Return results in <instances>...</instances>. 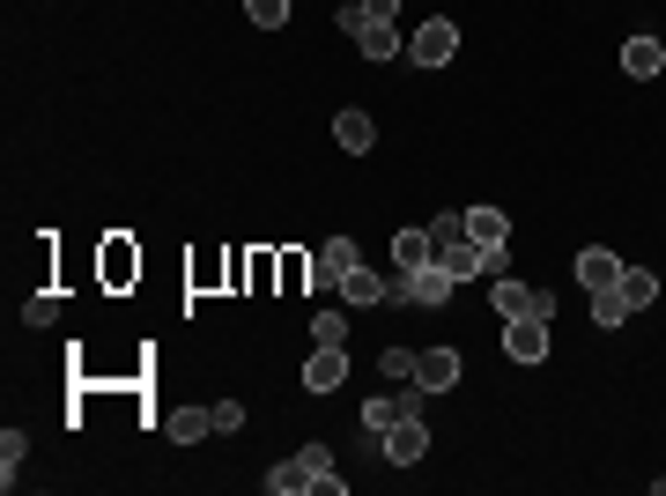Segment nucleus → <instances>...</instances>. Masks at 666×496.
I'll list each match as a JSON object with an SVG mask.
<instances>
[{
  "label": "nucleus",
  "mask_w": 666,
  "mask_h": 496,
  "mask_svg": "<svg viewBox=\"0 0 666 496\" xmlns=\"http://www.w3.org/2000/svg\"><path fill=\"white\" fill-rule=\"evenodd\" d=\"M23 319H30V326H52V319H60V297H30Z\"/></svg>",
  "instance_id": "nucleus-29"
},
{
  "label": "nucleus",
  "mask_w": 666,
  "mask_h": 496,
  "mask_svg": "<svg viewBox=\"0 0 666 496\" xmlns=\"http://www.w3.org/2000/svg\"><path fill=\"white\" fill-rule=\"evenodd\" d=\"M341 386H348V348L304 356V393H341Z\"/></svg>",
  "instance_id": "nucleus-7"
},
{
  "label": "nucleus",
  "mask_w": 666,
  "mask_h": 496,
  "mask_svg": "<svg viewBox=\"0 0 666 496\" xmlns=\"http://www.w3.org/2000/svg\"><path fill=\"white\" fill-rule=\"evenodd\" d=\"M356 45H363V60H393V52H400V38H393V23H370V15H363Z\"/></svg>",
  "instance_id": "nucleus-19"
},
{
  "label": "nucleus",
  "mask_w": 666,
  "mask_h": 496,
  "mask_svg": "<svg viewBox=\"0 0 666 496\" xmlns=\"http://www.w3.org/2000/svg\"><path fill=\"white\" fill-rule=\"evenodd\" d=\"M267 489H274V496H304V489H319V482L304 474V460H282V467L267 474Z\"/></svg>",
  "instance_id": "nucleus-22"
},
{
  "label": "nucleus",
  "mask_w": 666,
  "mask_h": 496,
  "mask_svg": "<svg viewBox=\"0 0 666 496\" xmlns=\"http://www.w3.org/2000/svg\"><path fill=\"white\" fill-rule=\"evenodd\" d=\"M415 378L430 393H452L459 386V348H415Z\"/></svg>",
  "instance_id": "nucleus-8"
},
{
  "label": "nucleus",
  "mask_w": 666,
  "mask_h": 496,
  "mask_svg": "<svg viewBox=\"0 0 666 496\" xmlns=\"http://www.w3.org/2000/svg\"><path fill=\"white\" fill-rule=\"evenodd\" d=\"M134 274H141V252L126 245V238H112V245H104V282H112V289H126Z\"/></svg>",
  "instance_id": "nucleus-17"
},
{
  "label": "nucleus",
  "mask_w": 666,
  "mask_h": 496,
  "mask_svg": "<svg viewBox=\"0 0 666 496\" xmlns=\"http://www.w3.org/2000/svg\"><path fill=\"white\" fill-rule=\"evenodd\" d=\"M215 430H245V400H215Z\"/></svg>",
  "instance_id": "nucleus-30"
},
{
  "label": "nucleus",
  "mask_w": 666,
  "mask_h": 496,
  "mask_svg": "<svg viewBox=\"0 0 666 496\" xmlns=\"http://www.w3.org/2000/svg\"><path fill=\"white\" fill-rule=\"evenodd\" d=\"M334 141H341L348 156H370V149H378V126H370V112H341V119H334Z\"/></svg>",
  "instance_id": "nucleus-13"
},
{
  "label": "nucleus",
  "mask_w": 666,
  "mask_h": 496,
  "mask_svg": "<svg viewBox=\"0 0 666 496\" xmlns=\"http://www.w3.org/2000/svg\"><path fill=\"white\" fill-rule=\"evenodd\" d=\"M430 260H437V238H430V230H400V238H393V267L400 274H415V267H430Z\"/></svg>",
  "instance_id": "nucleus-12"
},
{
  "label": "nucleus",
  "mask_w": 666,
  "mask_h": 496,
  "mask_svg": "<svg viewBox=\"0 0 666 496\" xmlns=\"http://www.w3.org/2000/svg\"><path fill=\"white\" fill-rule=\"evenodd\" d=\"M489 304H496V312H504V319H548V312H556V304H548L541 289H526V282H511V274H496Z\"/></svg>",
  "instance_id": "nucleus-5"
},
{
  "label": "nucleus",
  "mask_w": 666,
  "mask_h": 496,
  "mask_svg": "<svg viewBox=\"0 0 666 496\" xmlns=\"http://www.w3.org/2000/svg\"><path fill=\"white\" fill-rule=\"evenodd\" d=\"M311 348H348V312H311Z\"/></svg>",
  "instance_id": "nucleus-20"
},
{
  "label": "nucleus",
  "mask_w": 666,
  "mask_h": 496,
  "mask_svg": "<svg viewBox=\"0 0 666 496\" xmlns=\"http://www.w3.org/2000/svg\"><path fill=\"white\" fill-rule=\"evenodd\" d=\"M504 356H511V363H541L548 356V319H504Z\"/></svg>",
  "instance_id": "nucleus-6"
},
{
  "label": "nucleus",
  "mask_w": 666,
  "mask_h": 496,
  "mask_svg": "<svg viewBox=\"0 0 666 496\" xmlns=\"http://www.w3.org/2000/svg\"><path fill=\"white\" fill-rule=\"evenodd\" d=\"M622 67H630L637 82H652L666 67V45H659V38H630V45H622Z\"/></svg>",
  "instance_id": "nucleus-15"
},
{
  "label": "nucleus",
  "mask_w": 666,
  "mask_h": 496,
  "mask_svg": "<svg viewBox=\"0 0 666 496\" xmlns=\"http://www.w3.org/2000/svg\"><path fill=\"white\" fill-rule=\"evenodd\" d=\"M356 8H363L370 23H393V15H400V0H356Z\"/></svg>",
  "instance_id": "nucleus-32"
},
{
  "label": "nucleus",
  "mask_w": 666,
  "mask_h": 496,
  "mask_svg": "<svg viewBox=\"0 0 666 496\" xmlns=\"http://www.w3.org/2000/svg\"><path fill=\"white\" fill-rule=\"evenodd\" d=\"M208 430H215V408H171V415H163V437H171V445H200Z\"/></svg>",
  "instance_id": "nucleus-10"
},
{
  "label": "nucleus",
  "mask_w": 666,
  "mask_h": 496,
  "mask_svg": "<svg viewBox=\"0 0 666 496\" xmlns=\"http://www.w3.org/2000/svg\"><path fill=\"white\" fill-rule=\"evenodd\" d=\"M23 460H30V437H23V430H8V437H0V467H8V482H15Z\"/></svg>",
  "instance_id": "nucleus-26"
},
{
  "label": "nucleus",
  "mask_w": 666,
  "mask_h": 496,
  "mask_svg": "<svg viewBox=\"0 0 666 496\" xmlns=\"http://www.w3.org/2000/svg\"><path fill=\"white\" fill-rule=\"evenodd\" d=\"M437 260L452 274H459V282H474V274H489V252L474 245V238H452V245H437Z\"/></svg>",
  "instance_id": "nucleus-14"
},
{
  "label": "nucleus",
  "mask_w": 666,
  "mask_h": 496,
  "mask_svg": "<svg viewBox=\"0 0 666 496\" xmlns=\"http://www.w3.org/2000/svg\"><path fill=\"white\" fill-rule=\"evenodd\" d=\"M378 371H385V378H415V348H385V356H378Z\"/></svg>",
  "instance_id": "nucleus-27"
},
{
  "label": "nucleus",
  "mask_w": 666,
  "mask_h": 496,
  "mask_svg": "<svg viewBox=\"0 0 666 496\" xmlns=\"http://www.w3.org/2000/svg\"><path fill=\"white\" fill-rule=\"evenodd\" d=\"M578 282L600 297V289H615V282H622V260L607 245H585V252H578Z\"/></svg>",
  "instance_id": "nucleus-9"
},
{
  "label": "nucleus",
  "mask_w": 666,
  "mask_h": 496,
  "mask_svg": "<svg viewBox=\"0 0 666 496\" xmlns=\"http://www.w3.org/2000/svg\"><path fill=\"white\" fill-rule=\"evenodd\" d=\"M385 289H393L400 304H430V312H437V304H452V289H459V274L444 267V260H430V267H415V274H393Z\"/></svg>",
  "instance_id": "nucleus-1"
},
{
  "label": "nucleus",
  "mask_w": 666,
  "mask_h": 496,
  "mask_svg": "<svg viewBox=\"0 0 666 496\" xmlns=\"http://www.w3.org/2000/svg\"><path fill=\"white\" fill-rule=\"evenodd\" d=\"M311 282V260L304 252H282V289H304Z\"/></svg>",
  "instance_id": "nucleus-28"
},
{
  "label": "nucleus",
  "mask_w": 666,
  "mask_h": 496,
  "mask_svg": "<svg viewBox=\"0 0 666 496\" xmlns=\"http://www.w3.org/2000/svg\"><path fill=\"white\" fill-rule=\"evenodd\" d=\"M622 319H630V304H622L615 289H600V297H592V326H600V334H615Z\"/></svg>",
  "instance_id": "nucleus-23"
},
{
  "label": "nucleus",
  "mask_w": 666,
  "mask_h": 496,
  "mask_svg": "<svg viewBox=\"0 0 666 496\" xmlns=\"http://www.w3.org/2000/svg\"><path fill=\"white\" fill-rule=\"evenodd\" d=\"M356 267H363V252H356V238H326V245L311 252V297H326V289L341 297V282H348Z\"/></svg>",
  "instance_id": "nucleus-2"
},
{
  "label": "nucleus",
  "mask_w": 666,
  "mask_h": 496,
  "mask_svg": "<svg viewBox=\"0 0 666 496\" xmlns=\"http://www.w3.org/2000/svg\"><path fill=\"white\" fill-rule=\"evenodd\" d=\"M452 52H459V23H444V15H430V23L408 38V60H415V67H452Z\"/></svg>",
  "instance_id": "nucleus-3"
},
{
  "label": "nucleus",
  "mask_w": 666,
  "mask_h": 496,
  "mask_svg": "<svg viewBox=\"0 0 666 496\" xmlns=\"http://www.w3.org/2000/svg\"><path fill=\"white\" fill-rule=\"evenodd\" d=\"M378 452H385V460H393V467H415L422 452H430V422H422V415H400L393 430H385V437H378Z\"/></svg>",
  "instance_id": "nucleus-4"
},
{
  "label": "nucleus",
  "mask_w": 666,
  "mask_h": 496,
  "mask_svg": "<svg viewBox=\"0 0 666 496\" xmlns=\"http://www.w3.org/2000/svg\"><path fill=\"white\" fill-rule=\"evenodd\" d=\"M393 289H385V274H370V267H356L341 282V304H356V312H370V304H385Z\"/></svg>",
  "instance_id": "nucleus-16"
},
{
  "label": "nucleus",
  "mask_w": 666,
  "mask_h": 496,
  "mask_svg": "<svg viewBox=\"0 0 666 496\" xmlns=\"http://www.w3.org/2000/svg\"><path fill=\"white\" fill-rule=\"evenodd\" d=\"M393 422H400V400H363V445H378Z\"/></svg>",
  "instance_id": "nucleus-21"
},
{
  "label": "nucleus",
  "mask_w": 666,
  "mask_h": 496,
  "mask_svg": "<svg viewBox=\"0 0 666 496\" xmlns=\"http://www.w3.org/2000/svg\"><path fill=\"white\" fill-rule=\"evenodd\" d=\"M296 460H304V474H311V482L326 489V474H334V445H319V437H311V445L296 452Z\"/></svg>",
  "instance_id": "nucleus-24"
},
{
  "label": "nucleus",
  "mask_w": 666,
  "mask_h": 496,
  "mask_svg": "<svg viewBox=\"0 0 666 496\" xmlns=\"http://www.w3.org/2000/svg\"><path fill=\"white\" fill-rule=\"evenodd\" d=\"M615 297L630 304V312H644V304L659 297V274H652V267H622V282H615Z\"/></svg>",
  "instance_id": "nucleus-18"
},
{
  "label": "nucleus",
  "mask_w": 666,
  "mask_h": 496,
  "mask_svg": "<svg viewBox=\"0 0 666 496\" xmlns=\"http://www.w3.org/2000/svg\"><path fill=\"white\" fill-rule=\"evenodd\" d=\"M245 15L260 30H282V23H289V0H245Z\"/></svg>",
  "instance_id": "nucleus-25"
},
{
  "label": "nucleus",
  "mask_w": 666,
  "mask_h": 496,
  "mask_svg": "<svg viewBox=\"0 0 666 496\" xmlns=\"http://www.w3.org/2000/svg\"><path fill=\"white\" fill-rule=\"evenodd\" d=\"M467 238H474L482 252L511 245V215H504V208H467Z\"/></svg>",
  "instance_id": "nucleus-11"
},
{
  "label": "nucleus",
  "mask_w": 666,
  "mask_h": 496,
  "mask_svg": "<svg viewBox=\"0 0 666 496\" xmlns=\"http://www.w3.org/2000/svg\"><path fill=\"white\" fill-rule=\"evenodd\" d=\"M430 238H437V245H452V238H467V215H437V223H430Z\"/></svg>",
  "instance_id": "nucleus-31"
}]
</instances>
